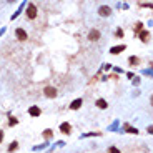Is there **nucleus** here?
Segmentation results:
<instances>
[{
    "label": "nucleus",
    "mask_w": 153,
    "mask_h": 153,
    "mask_svg": "<svg viewBox=\"0 0 153 153\" xmlns=\"http://www.w3.org/2000/svg\"><path fill=\"white\" fill-rule=\"evenodd\" d=\"M43 138H47V140L52 138V130H50V128H47L45 132H43Z\"/></svg>",
    "instance_id": "16"
},
{
    "label": "nucleus",
    "mask_w": 153,
    "mask_h": 153,
    "mask_svg": "<svg viewBox=\"0 0 153 153\" xmlns=\"http://www.w3.org/2000/svg\"><path fill=\"white\" fill-rule=\"evenodd\" d=\"M138 35H140V40H142V42H148V40H150V32H148V30H142Z\"/></svg>",
    "instance_id": "12"
},
{
    "label": "nucleus",
    "mask_w": 153,
    "mask_h": 153,
    "mask_svg": "<svg viewBox=\"0 0 153 153\" xmlns=\"http://www.w3.org/2000/svg\"><path fill=\"white\" fill-rule=\"evenodd\" d=\"M25 13H27V18L28 20H33V18H37V13H38V10H37V5L35 4H28L25 8Z\"/></svg>",
    "instance_id": "1"
},
{
    "label": "nucleus",
    "mask_w": 153,
    "mask_h": 153,
    "mask_svg": "<svg viewBox=\"0 0 153 153\" xmlns=\"http://www.w3.org/2000/svg\"><path fill=\"white\" fill-rule=\"evenodd\" d=\"M18 123V120H17L15 117H10V122H8V127H13V125H17Z\"/></svg>",
    "instance_id": "17"
},
{
    "label": "nucleus",
    "mask_w": 153,
    "mask_h": 153,
    "mask_svg": "<svg viewBox=\"0 0 153 153\" xmlns=\"http://www.w3.org/2000/svg\"><path fill=\"white\" fill-rule=\"evenodd\" d=\"M112 67H113L112 63H107V65H105V70H110V68H112Z\"/></svg>",
    "instance_id": "21"
},
{
    "label": "nucleus",
    "mask_w": 153,
    "mask_h": 153,
    "mask_svg": "<svg viewBox=\"0 0 153 153\" xmlns=\"http://www.w3.org/2000/svg\"><path fill=\"white\" fill-rule=\"evenodd\" d=\"M82 105H83V100H82V98H75V100L68 105V108L75 112V110H78V108H82Z\"/></svg>",
    "instance_id": "7"
},
{
    "label": "nucleus",
    "mask_w": 153,
    "mask_h": 153,
    "mask_svg": "<svg viewBox=\"0 0 153 153\" xmlns=\"http://www.w3.org/2000/svg\"><path fill=\"white\" fill-rule=\"evenodd\" d=\"M125 48H127V45H115V47H112L110 48V53L112 55H118V53H122V52H125Z\"/></svg>",
    "instance_id": "8"
},
{
    "label": "nucleus",
    "mask_w": 153,
    "mask_h": 153,
    "mask_svg": "<svg viewBox=\"0 0 153 153\" xmlns=\"http://www.w3.org/2000/svg\"><path fill=\"white\" fill-rule=\"evenodd\" d=\"M108 153H122L117 147H108Z\"/></svg>",
    "instance_id": "18"
},
{
    "label": "nucleus",
    "mask_w": 153,
    "mask_h": 153,
    "mask_svg": "<svg viewBox=\"0 0 153 153\" xmlns=\"http://www.w3.org/2000/svg\"><path fill=\"white\" fill-rule=\"evenodd\" d=\"M28 115L33 117V118L40 117V115H42V108L37 107V105H32V107H28Z\"/></svg>",
    "instance_id": "5"
},
{
    "label": "nucleus",
    "mask_w": 153,
    "mask_h": 153,
    "mask_svg": "<svg viewBox=\"0 0 153 153\" xmlns=\"http://www.w3.org/2000/svg\"><path fill=\"white\" fill-rule=\"evenodd\" d=\"M115 35H117V37H118V38H123V35H125V32H123V30H122V28H118V30H117V32H115Z\"/></svg>",
    "instance_id": "19"
},
{
    "label": "nucleus",
    "mask_w": 153,
    "mask_h": 153,
    "mask_svg": "<svg viewBox=\"0 0 153 153\" xmlns=\"http://www.w3.org/2000/svg\"><path fill=\"white\" fill-rule=\"evenodd\" d=\"M100 37H102V32L97 30V28H92V30L88 32V40H90V42H97V40H100Z\"/></svg>",
    "instance_id": "2"
},
{
    "label": "nucleus",
    "mask_w": 153,
    "mask_h": 153,
    "mask_svg": "<svg viewBox=\"0 0 153 153\" xmlns=\"http://www.w3.org/2000/svg\"><path fill=\"white\" fill-rule=\"evenodd\" d=\"M98 15L100 17H110L112 15V8L108 5H100L98 7Z\"/></svg>",
    "instance_id": "4"
},
{
    "label": "nucleus",
    "mask_w": 153,
    "mask_h": 153,
    "mask_svg": "<svg viewBox=\"0 0 153 153\" xmlns=\"http://www.w3.org/2000/svg\"><path fill=\"white\" fill-rule=\"evenodd\" d=\"M43 93H45V97H47V98H55V97H57V88H55V87H50V85H48V87L43 88Z\"/></svg>",
    "instance_id": "6"
},
{
    "label": "nucleus",
    "mask_w": 153,
    "mask_h": 153,
    "mask_svg": "<svg viewBox=\"0 0 153 153\" xmlns=\"http://www.w3.org/2000/svg\"><path fill=\"white\" fill-rule=\"evenodd\" d=\"M128 63H130L132 67H135V65L140 63V58H138V57H130V58H128Z\"/></svg>",
    "instance_id": "13"
},
{
    "label": "nucleus",
    "mask_w": 153,
    "mask_h": 153,
    "mask_svg": "<svg viewBox=\"0 0 153 153\" xmlns=\"http://www.w3.org/2000/svg\"><path fill=\"white\" fill-rule=\"evenodd\" d=\"M15 37H17V40H20V42L28 40V35H27V32L23 28H15Z\"/></svg>",
    "instance_id": "3"
},
{
    "label": "nucleus",
    "mask_w": 153,
    "mask_h": 153,
    "mask_svg": "<svg viewBox=\"0 0 153 153\" xmlns=\"http://www.w3.org/2000/svg\"><path fill=\"white\" fill-rule=\"evenodd\" d=\"M4 137H5V135H4V132H2V130H0V143L4 142Z\"/></svg>",
    "instance_id": "20"
},
{
    "label": "nucleus",
    "mask_w": 153,
    "mask_h": 153,
    "mask_svg": "<svg viewBox=\"0 0 153 153\" xmlns=\"http://www.w3.org/2000/svg\"><path fill=\"white\" fill-rule=\"evenodd\" d=\"M123 132L132 133V135H137V133H138V130H137V128H133V127H130L128 123H125V125H123Z\"/></svg>",
    "instance_id": "11"
},
{
    "label": "nucleus",
    "mask_w": 153,
    "mask_h": 153,
    "mask_svg": "<svg viewBox=\"0 0 153 153\" xmlns=\"http://www.w3.org/2000/svg\"><path fill=\"white\" fill-rule=\"evenodd\" d=\"M142 30H143V23L142 22H138L137 25H135V33H140Z\"/></svg>",
    "instance_id": "15"
},
{
    "label": "nucleus",
    "mask_w": 153,
    "mask_h": 153,
    "mask_svg": "<svg viewBox=\"0 0 153 153\" xmlns=\"http://www.w3.org/2000/svg\"><path fill=\"white\" fill-rule=\"evenodd\" d=\"M95 107H98L100 110H105V108H108V102L105 98H98L97 102H95Z\"/></svg>",
    "instance_id": "10"
},
{
    "label": "nucleus",
    "mask_w": 153,
    "mask_h": 153,
    "mask_svg": "<svg viewBox=\"0 0 153 153\" xmlns=\"http://www.w3.org/2000/svg\"><path fill=\"white\" fill-rule=\"evenodd\" d=\"M17 148H18V142H12L10 143V147H8V152H15V150H17Z\"/></svg>",
    "instance_id": "14"
},
{
    "label": "nucleus",
    "mask_w": 153,
    "mask_h": 153,
    "mask_svg": "<svg viewBox=\"0 0 153 153\" xmlns=\"http://www.w3.org/2000/svg\"><path fill=\"white\" fill-rule=\"evenodd\" d=\"M60 132L63 133V135H68V133L72 132V125H70L68 122H63V123L60 125Z\"/></svg>",
    "instance_id": "9"
}]
</instances>
